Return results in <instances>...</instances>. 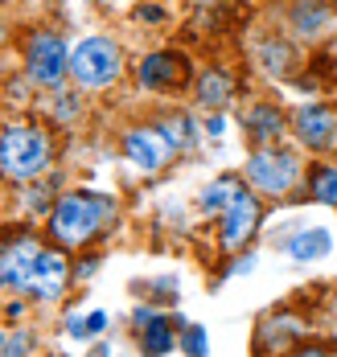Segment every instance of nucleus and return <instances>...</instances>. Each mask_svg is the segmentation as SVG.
Listing matches in <instances>:
<instances>
[{"mask_svg":"<svg viewBox=\"0 0 337 357\" xmlns=\"http://www.w3.org/2000/svg\"><path fill=\"white\" fill-rule=\"evenodd\" d=\"M107 214H112V206L99 193H66L50 214V234L62 247H82V243H91L99 234Z\"/></svg>","mask_w":337,"mask_h":357,"instance_id":"nucleus-1","label":"nucleus"},{"mask_svg":"<svg viewBox=\"0 0 337 357\" xmlns=\"http://www.w3.org/2000/svg\"><path fill=\"white\" fill-rule=\"evenodd\" d=\"M66 275H70V267H66L62 250H41L38 263H33L29 291H33L38 300H58V296H62V287H66Z\"/></svg>","mask_w":337,"mask_h":357,"instance_id":"nucleus-11","label":"nucleus"},{"mask_svg":"<svg viewBox=\"0 0 337 357\" xmlns=\"http://www.w3.org/2000/svg\"><path fill=\"white\" fill-rule=\"evenodd\" d=\"M136 17H140V21H160V8H140Z\"/></svg>","mask_w":337,"mask_h":357,"instance_id":"nucleus-26","label":"nucleus"},{"mask_svg":"<svg viewBox=\"0 0 337 357\" xmlns=\"http://www.w3.org/2000/svg\"><path fill=\"white\" fill-rule=\"evenodd\" d=\"M297 357H329V354H325V349H300Z\"/></svg>","mask_w":337,"mask_h":357,"instance_id":"nucleus-28","label":"nucleus"},{"mask_svg":"<svg viewBox=\"0 0 337 357\" xmlns=\"http://www.w3.org/2000/svg\"><path fill=\"white\" fill-rule=\"evenodd\" d=\"M38 255H41V247L33 238H13L8 247H0V287H8V291H29Z\"/></svg>","mask_w":337,"mask_h":357,"instance_id":"nucleus-6","label":"nucleus"},{"mask_svg":"<svg viewBox=\"0 0 337 357\" xmlns=\"http://www.w3.org/2000/svg\"><path fill=\"white\" fill-rule=\"evenodd\" d=\"M119 62H123V54L112 37H87L70 50V78L78 86H107L123 70Z\"/></svg>","mask_w":337,"mask_h":357,"instance_id":"nucleus-3","label":"nucleus"},{"mask_svg":"<svg viewBox=\"0 0 337 357\" xmlns=\"http://www.w3.org/2000/svg\"><path fill=\"white\" fill-rule=\"evenodd\" d=\"M304 333V324L297 317H280V321H263L260 324V354H280L288 341H297Z\"/></svg>","mask_w":337,"mask_h":357,"instance_id":"nucleus-13","label":"nucleus"},{"mask_svg":"<svg viewBox=\"0 0 337 357\" xmlns=\"http://www.w3.org/2000/svg\"><path fill=\"white\" fill-rule=\"evenodd\" d=\"M123 152H128V160H132L136 169L156 173V169L165 165V156H169V140H165V132H156V128H132L128 140H123Z\"/></svg>","mask_w":337,"mask_h":357,"instance_id":"nucleus-9","label":"nucleus"},{"mask_svg":"<svg viewBox=\"0 0 337 357\" xmlns=\"http://www.w3.org/2000/svg\"><path fill=\"white\" fill-rule=\"evenodd\" d=\"M165 140L173 144V148H193V140H197L193 136V119H186V115L181 119H169L165 123Z\"/></svg>","mask_w":337,"mask_h":357,"instance_id":"nucleus-20","label":"nucleus"},{"mask_svg":"<svg viewBox=\"0 0 337 357\" xmlns=\"http://www.w3.org/2000/svg\"><path fill=\"white\" fill-rule=\"evenodd\" d=\"M288 62H292V50L284 45V41H267V50H263V66L271 74H284L288 70Z\"/></svg>","mask_w":337,"mask_h":357,"instance_id":"nucleus-21","label":"nucleus"},{"mask_svg":"<svg viewBox=\"0 0 337 357\" xmlns=\"http://www.w3.org/2000/svg\"><path fill=\"white\" fill-rule=\"evenodd\" d=\"M334 308H337V300H334Z\"/></svg>","mask_w":337,"mask_h":357,"instance_id":"nucleus-29","label":"nucleus"},{"mask_svg":"<svg viewBox=\"0 0 337 357\" xmlns=\"http://www.w3.org/2000/svg\"><path fill=\"white\" fill-rule=\"evenodd\" d=\"M247 177L255 189L263 193H271V197H280V193H288L300 177V160L292 152H284V148H260L251 160H247Z\"/></svg>","mask_w":337,"mask_h":357,"instance_id":"nucleus-4","label":"nucleus"},{"mask_svg":"<svg viewBox=\"0 0 337 357\" xmlns=\"http://www.w3.org/2000/svg\"><path fill=\"white\" fill-rule=\"evenodd\" d=\"M181 349H186L189 357H206V328H189L186 337H181Z\"/></svg>","mask_w":337,"mask_h":357,"instance_id":"nucleus-23","label":"nucleus"},{"mask_svg":"<svg viewBox=\"0 0 337 357\" xmlns=\"http://www.w3.org/2000/svg\"><path fill=\"white\" fill-rule=\"evenodd\" d=\"M251 263H255L251 255H247V259H234V267H230V271H234V275H243V271H251Z\"/></svg>","mask_w":337,"mask_h":357,"instance_id":"nucleus-25","label":"nucleus"},{"mask_svg":"<svg viewBox=\"0 0 337 357\" xmlns=\"http://www.w3.org/2000/svg\"><path fill=\"white\" fill-rule=\"evenodd\" d=\"M247 132L255 136V140H276L280 132H284V115L276 107H251L247 111Z\"/></svg>","mask_w":337,"mask_h":357,"instance_id":"nucleus-17","label":"nucleus"},{"mask_svg":"<svg viewBox=\"0 0 337 357\" xmlns=\"http://www.w3.org/2000/svg\"><path fill=\"white\" fill-rule=\"evenodd\" d=\"M329 17H334V8H329V0H297V13H292V25H297V33H304V37H317V33H325V25H329Z\"/></svg>","mask_w":337,"mask_h":357,"instance_id":"nucleus-14","label":"nucleus"},{"mask_svg":"<svg viewBox=\"0 0 337 357\" xmlns=\"http://www.w3.org/2000/svg\"><path fill=\"white\" fill-rule=\"evenodd\" d=\"M50 165V140L41 128L29 123H13L0 136V173L8 181H33Z\"/></svg>","mask_w":337,"mask_h":357,"instance_id":"nucleus-2","label":"nucleus"},{"mask_svg":"<svg viewBox=\"0 0 337 357\" xmlns=\"http://www.w3.org/2000/svg\"><path fill=\"white\" fill-rule=\"evenodd\" d=\"M239 193H243V185H239L234 177L214 181V185L202 193V210H206V214H226V210L234 206V197H239Z\"/></svg>","mask_w":337,"mask_h":357,"instance_id":"nucleus-16","label":"nucleus"},{"mask_svg":"<svg viewBox=\"0 0 337 357\" xmlns=\"http://www.w3.org/2000/svg\"><path fill=\"white\" fill-rule=\"evenodd\" d=\"M230 91H234V82H230V74L218 70V66L197 78V99H202L206 107H223L226 99H230Z\"/></svg>","mask_w":337,"mask_h":357,"instance_id":"nucleus-15","label":"nucleus"},{"mask_svg":"<svg viewBox=\"0 0 337 357\" xmlns=\"http://www.w3.org/2000/svg\"><path fill=\"white\" fill-rule=\"evenodd\" d=\"M103 328H107V317H103V312H91L87 321H82V317H70V333H75V337H99Z\"/></svg>","mask_w":337,"mask_h":357,"instance_id":"nucleus-22","label":"nucleus"},{"mask_svg":"<svg viewBox=\"0 0 337 357\" xmlns=\"http://www.w3.org/2000/svg\"><path fill=\"white\" fill-rule=\"evenodd\" d=\"M25 349H29V341L21 337V341H8V349H4V354H8V357H17V354H25Z\"/></svg>","mask_w":337,"mask_h":357,"instance_id":"nucleus-24","label":"nucleus"},{"mask_svg":"<svg viewBox=\"0 0 337 357\" xmlns=\"http://www.w3.org/2000/svg\"><path fill=\"white\" fill-rule=\"evenodd\" d=\"M206 132H214V136H218V132H223V115H214V119H206Z\"/></svg>","mask_w":337,"mask_h":357,"instance_id":"nucleus-27","label":"nucleus"},{"mask_svg":"<svg viewBox=\"0 0 337 357\" xmlns=\"http://www.w3.org/2000/svg\"><path fill=\"white\" fill-rule=\"evenodd\" d=\"M149 333H144V354L149 357H160V354H169L173 349V328H169V321H160V317H149Z\"/></svg>","mask_w":337,"mask_h":357,"instance_id":"nucleus-18","label":"nucleus"},{"mask_svg":"<svg viewBox=\"0 0 337 357\" xmlns=\"http://www.w3.org/2000/svg\"><path fill=\"white\" fill-rule=\"evenodd\" d=\"M308 193H313L317 202H325V206H337V169H329V165L313 169V177H308Z\"/></svg>","mask_w":337,"mask_h":357,"instance_id":"nucleus-19","label":"nucleus"},{"mask_svg":"<svg viewBox=\"0 0 337 357\" xmlns=\"http://www.w3.org/2000/svg\"><path fill=\"white\" fill-rule=\"evenodd\" d=\"M186 74H189V62L181 54H149L136 66L140 86H149V91H173V86L186 82Z\"/></svg>","mask_w":337,"mask_h":357,"instance_id":"nucleus-8","label":"nucleus"},{"mask_svg":"<svg viewBox=\"0 0 337 357\" xmlns=\"http://www.w3.org/2000/svg\"><path fill=\"white\" fill-rule=\"evenodd\" d=\"M329 250H334V238H329V230H321V226L297 230V234H292V243H288V255H292L297 263H313V259H325Z\"/></svg>","mask_w":337,"mask_h":357,"instance_id":"nucleus-12","label":"nucleus"},{"mask_svg":"<svg viewBox=\"0 0 337 357\" xmlns=\"http://www.w3.org/2000/svg\"><path fill=\"white\" fill-rule=\"evenodd\" d=\"M292 128H297L300 144L313 148V152H325V148L337 144V115L329 107H321V103L300 107L297 115H292Z\"/></svg>","mask_w":337,"mask_h":357,"instance_id":"nucleus-7","label":"nucleus"},{"mask_svg":"<svg viewBox=\"0 0 337 357\" xmlns=\"http://www.w3.org/2000/svg\"><path fill=\"white\" fill-rule=\"evenodd\" d=\"M260 226V197H251L247 189L234 197V206L223 214V247H243Z\"/></svg>","mask_w":337,"mask_h":357,"instance_id":"nucleus-10","label":"nucleus"},{"mask_svg":"<svg viewBox=\"0 0 337 357\" xmlns=\"http://www.w3.org/2000/svg\"><path fill=\"white\" fill-rule=\"evenodd\" d=\"M25 74L38 82V86H58L66 74H70V54H66V41L58 33H38L25 50Z\"/></svg>","mask_w":337,"mask_h":357,"instance_id":"nucleus-5","label":"nucleus"}]
</instances>
